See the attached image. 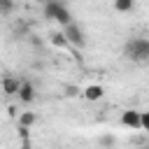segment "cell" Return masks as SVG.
<instances>
[{
  "instance_id": "12",
  "label": "cell",
  "mask_w": 149,
  "mask_h": 149,
  "mask_svg": "<svg viewBox=\"0 0 149 149\" xmlns=\"http://www.w3.org/2000/svg\"><path fill=\"white\" fill-rule=\"evenodd\" d=\"M142 130L149 133V112H142Z\"/></svg>"
},
{
  "instance_id": "6",
  "label": "cell",
  "mask_w": 149,
  "mask_h": 149,
  "mask_svg": "<svg viewBox=\"0 0 149 149\" xmlns=\"http://www.w3.org/2000/svg\"><path fill=\"white\" fill-rule=\"evenodd\" d=\"M49 42H51L54 47H61V49H68V47H70V42H68V37H65L63 30H54V33L49 35Z\"/></svg>"
},
{
  "instance_id": "3",
  "label": "cell",
  "mask_w": 149,
  "mask_h": 149,
  "mask_svg": "<svg viewBox=\"0 0 149 149\" xmlns=\"http://www.w3.org/2000/svg\"><path fill=\"white\" fill-rule=\"evenodd\" d=\"M63 33H65V37H68V42H70L72 49H81L86 44V37H84V30L79 28V23L72 21V23L63 26Z\"/></svg>"
},
{
  "instance_id": "13",
  "label": "cell",
  "mask_w": 149,
  "mask_h": 149,
  "mask_svg": "<svg viewBox=\"0 0 149 149\" xmlns=\"http://www.w3.org/2000/svg\"><path fill=\"white\" fill-rule=\"evenodd\" d=\"M35 2H37V5H47L49 0H35Z\"/></svg>"
},
{
  "instance_id": "8",
  "label": "cell",
  "mask_w": 149,
  "mask_h": 149,
  "mask_svg": "<svg viewBox=\"0 0 149 149\" xmlns=\"http://www.w3.org/2000/svg\"><path fill=\"white\" fill-rule=\"evenodd\" d=\"M105 95V91H102V86H98V84H91V86H86V91H84V98L86 100H100Z\"/></svg>"
},
{
  "instance_id": "5",
  "label": "cell",
  "mask_w": 149,
  "mask_h": 149,
  "mask_svg": "<svg viewBox=\"0 0 149 149\" xmlns=\"http://www.w3.org/2000/svg\"><path fill=\"white\" fill-rule=\"evenodd\" d=\"M121 123H123L126 128H130V130L142 128V112H137V109H126V112L121 114Z\"/></svg>"
},
{
  "instance_id": "10",
  "label": "cell",
  "mask_w": 149,
  "mask_h": 149,
  "mask_svg": "<svg viewBox=\"0 0 149 149\" xmlns=\"http://www.w3.org/2000/svg\"><path fill=\"white\" fill-rule=\"evenodd\" d=\"M135 0H114V9L116 12H133Z\"/></svg>"
},
{
  "instance_id": "9",
  "label": "cell",
  "mask_w": 149,
  "mask_h": 149,
  "mask_svg": "<svg viewBox=\"0 0 149 149\" xmlns=\"http://www.w3.org/2000/svg\"><path fill=\"white\" fill-rule=\"evenodd\" d=\"M33 123H37V114H35V112H23V114L19 116V126L30 128Z\"/></svg>"
},
{
  "instance_id": "4",
  "label": "cell",
  "mask_w": 149,
  "mask_h": 149,
  "mask_svg": "<svg viewBox=\"0 0 149 149\" xmlns=\"http://www.w3.org/2000/svg\"><path fill=\"white\" fill-rule=\"evenodd\" d=\"M16 95H19V100L21 102H26V105H30L35 98H37V93H35V86H33V81L30 79H21V84H19V91H16Z\"/></svg>"
},
{
  "instance_id": "11",
  "label": "cell",
  "mask_w": 149,
  "mask_h": 149,
  "mask_svg": "<svg viewBox=\"0 0 149 149\" xmlns=\"http://www.w3.org/2000/svg\"><path fill=\"white\" fill-rule=\"evenodd\" d=\"M14 7H16V2H14V0H0V16L12 14V12H14Z\"/></svg>"
},
{
  "instance_id": "2",
  "label": "cell",
  "mask_w": 149,
  "mask_h": 149,
  "mask_svg": "<svg viewBox=\"0 0 149 149\" xmlns=\"http://www.w3.org/2000/svg\"><path fill=\"white\" fill-rule=\"evenodd\" d=\"M42 7H44V16H47L49 21H56V23H61V26H68V23L74 21L63 0H49V2L42 5Z\"/></svg>"
},
{
  "instance_id": "7",
  "label": "cell",
  "mask_w": 149,
  "mask_h": 149,
  "mask_svg": "<svg viewBox=\"0 0 149 149\" xmlns=\"http://www.w3.org/2000/svg\"><path fill=\"white\" fill-rule=\"evenodd\" d=\"M19 84H21V79H16V77H5V79H2V91H5L7 95H16Z\"/></svg>"
},
{
  "instance_id": "1",
  "label": "cell",
  "mask_w": 149,
  "mask_h": 149,
  "mask_svg": "<svg viewBox=\"0 0 149 149\" xmlns=\"http://www.w3.org/2000/svg\"><path fill=\"white\" fill-rule=\"evenodd\" d=\"M123 56L133 63H147L149 61V40L147 37H133L123 47Z\"/></svg>"
}]
</instances>
